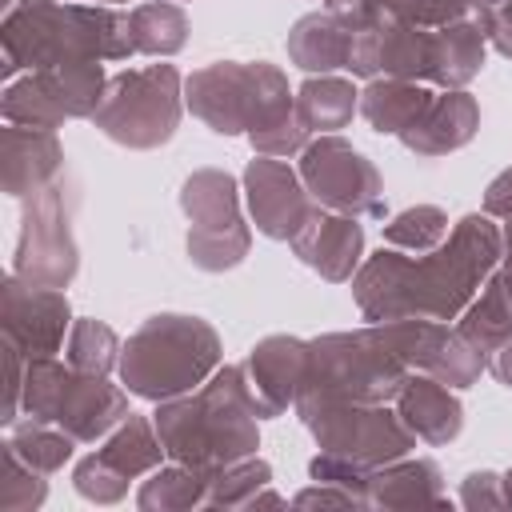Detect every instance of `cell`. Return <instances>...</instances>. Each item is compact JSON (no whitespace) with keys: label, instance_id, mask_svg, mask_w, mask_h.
<instances>
[{"label":"cell","instance_id":"6da1fadb","mask_svg":"<svg viewBox=\"0 0 512 512\" xmlns=\"http://www.w3.org/2000/svg\"><path fill=\"white\" fill-rule=\"evenodd\" d=\"M500 264V224L468 212L432 252L380 248L352 276V300L364 320H456Z\"/></svg>","mask_w":512,"mask_h":512},{"label":"cell","instance_id":"7a4b0ae2","mask_svg":"<svg viewBox=\"0 0 512 512\" xmlns=\"http://www.w3.org/2000/svg\"><path fill=\"white\" fill-rule=\"evenodd\" d=\"M4 84L16 72H36L52 64H84V60H128L132 20L116 4L88 0H16L0 20Z\"/></svg>","mask_w":512,"mask_h":512},{"label":"cell","instance_id":"3957f363","mask_svg":"<svg viewBox=\"0 0 512 512\" xmlns=\"http://www.w3.org/2000/svg\"><path fill=\"white\" fill-rule=\"evenodd\" d=\"M168 460L216 472L260 448V412L240 364H220L200 388L160 400L152 412Z\"/></svg>","mask_w":512,"mask_h":512},{"label":"cell","instance_id":"277c9868","mask_svg":"<svg viewBox=\"0 0 512 512\" xmlns=\"http://www.w3.org/2000/svg\"><path fill=\"white\" fill-rule=\"evenodd\" d=\"M412 368L400 360L384 324L324 332L308 340V364L292 412L304 420L324 404H392Z\"/></svg>","mask_w":512,"mask_h":512},{"label":"cell","instance_id":"5b68a950","mask_svg":"<svg viewBox=\"0 0 512 512\" xmlns=\"http://www.w3.org/2000/svg\"><path fill=\"white\" fill-rule=\"evenodd\" d=\"M220 364H224V344L204 316L156 312L124 340L116 372L132 396L160 404L200 388Z\"/></svg>","mask_w":512,"mask_h":512},{"label":"cell","instance_id":"8992f818","mask_svg":"<svg viewBox=\"0 0 512 512\" xmlns=\"http://www.w3.org/2000/svg\"><path fill=\"white\" fill-rule=\"evenodd\" d=\"M184 108V76L176 72V64L160 60L108 76L92 124L120 148L152 152L176 136Z\"/></svg>","mask_w":512,"mask_h":512},{"label":"cell","instance_id":"52a82bcc","mask_svg":"<svg viewBox=\"0 0 512 512\" xmlns=\"http://www.w3.org/2000/svg\"><path fill=\"white\" fill-rule=\"evenodd\" d=\"M240 184L224 168H192L176 192L188 220L184 252L200 272H232L252 252V228L240 212Z\"/></svg>","mask_w":512,"mask_h":512},{"label":"cell","instance_id":"ba28073f","mask_svg":"<svg viewBox=\"0 0 512 512\" xmlns=\"http://www.w3.org/2000/svg\"><path fill=\"white\" fill-rule=\"evenodd\" d=\"M20 228L12 248V272L32 284L68 288L80 272V248L72 232V216L80 208V188L64 172L44 192L20 200Z\"/></svg>","mask_w":512,"mask_h":512},{"label":"cell","instance_id":"9c48e42d","mask_svg":"<svg viewBox=\"0 0 512 512\" xmlns=\"http://www.w3.org/2000/svg\"><path fill=\"white\" fill-rule=\"evenodd\" d=\"M104 88H108V76H104L100 60L36 68V72H24L4 84L0 116H4V124L60 132L68 120H92Z\"/></svg>","mask_w":512,"mask_h":512},{"label":"cell","instance_id":"30bf717a","mask_svg":"<svg viewBox=\"0 0 512 512\" xmlns=\"http://www.w3.org/2000/svg\"><path fill=\"white\" fill-rule=\"evenodd\" d=\"M296 172H300L308 196L328 212H344L356 220L388 216L384 180H380L376 164L340 132H324V136L308 140Z\"/></svg>","mask_w":512,"mask_h":512},{"label":"cell","instance_id":"8fae6325","mask_svg":"<svg viewBox=\"0 0 512 512\" xmlns=\"http://www.w3.org/2000/svg\"><path fill=\"white\" fill-rule=\"evenodd\" d=\"M320 452H332L360 468H380L416 448V436L388 404H324L300 420Z\"/></svg>","mask_w":512,"mask_h":512},{"label":"cell","instance_id":"7c38bea8","mask_svg":"<svg viewBox=\"0 0 512 512\" xmlns=\"http://www.w3.org/2000/svg\"><path fill=\"white\" fill-rule=\"evenodd\" d=\"M0 320H4V336L32 360V356H56L76 316L64 288L32 284L8 272L0 284Z\"/></svg>","mask_w":512,"mask_h":512},{"label":"cell","instance_id":"4fadbf2b","mask_svg":"<svg viewBox=\"0 0 512 512\" xmlns=\"http://www.w3.org/2000/svg\"><path fill=\"white\" fill-rule=\"evenodd\" d=\"M240 188H244L248 216H252L256 232L268 236V240H292L304 228V220L312 216V208H316V200L308 196L300 172L280 156H260L256 152L244 164Z\"/></svg>","mask_w":512,"mask_h":512},{"label":"cell","instance_id":"5bb4252c","mask_svg":"<svg viewBox=\"0 0 512 512\" xmlns=\"http://www.w3.org/2000/svg\"><path fill=\"white\" fill-rule=\"evenodd\" d=\"M252 96H256V72H252V64H240V60L204 64L184 80L188 112L216 136H244L248 132Z\"/></svg>","mask_w":512,"mask_h":512},{"label":"cell","instance_id":"9a60e30c","mask_svg":"<svg viewBox=\"0 0 512 512\" xmlns=\"http://www.w3.org/2000/svg\"><path fill=\"white\" fill-rule=\"evenodd\" d=\"M252 72H256V96L244 140L260 156H280V160L300 156L308 144V128L296 112V92L288 88V76L268 60H252Z\"/></svg>","mask_w":512,"mask_h":512},{"label":"cell","instance_id":"2e32d148","mask_svg":"<svg viewBox=\"0 0 512 512\" xmlns=\"http://www.w3.org/2000/svg\"><path fill=\"white\" fill-rule=\"evenodd\" d=\"M304 364H308V340H300V336L272 332L252 344V352L244 356L240 368H244V380H248L260 420H276L296 404Z\"/></svg>","mask_w":512,"mask_h":512},{"label":"cell","instance_id":"e0dca14e","mask_svg":"<svg viewBox=\"0 0 512 512\" xmlns=\"http://www.w3.org/2000/svg\"><path fill=\"white\" fill-rule=\"evenodd\" d=\"M288 244H292V256L328 284H348L364 264V224L356 216L328 212L320 204Z\"/></svg>","mask_w":512,"mask_h":512},{"label":"cell","instance_id":"ac0fdd59","mask_svg":"<svg viewBox=\"0 0 512 512\" xmlns=\"http://www.w3.org/2000/svg\"><path fill=\"white\" fill-rule=\"evenodd\" d=\"M124 416H128V388L112 384L108 376H92V372L72 368L64 388H60V404H56L52 424L64 428L76 444H96Z\"/></svg>","mask_w":512,"mask_h":512},{"label":"cell","instance_id":"d6986e66","mask_svg":"<svg viewBox=\"0 0 512 512\" xmlns=\"http://www.w3.org/2000/svg\"><path fill=\"white\" fill-rule=\"evenodd\" d=\"M476 132H480L476 96L468 88H444L432 96L424 116L412 128H404L396 140L416 156H448V152H460L464 144H472Z\"/></svg>","mask_w":512,"mask_h":512},{"label":"cell","instance_id":"ffe728a7","mask_svg":"<svg viewBox=\"0 0 512 512\" xmlns=\"http://www.w3.org/2000/svg\"><path fill=\"white\" fill-rule=\"evenodd\" d=\"M68 172L64 164V144L48 128H24L8 124L4 128V196L28 200L44 192L52 180Z\"/></svg>","mask_w":512,"mask_h":512},{"label":"cell","instance_id":"44dd1931","mask_svg":"<svg viewBox=\"0 0 512 512\" xmlns=\"http://www.w3.org/2000/svg\"><path fill=\"white\" fill-rule=\"evenodd\" d=\"M392 404H396L400 420L408 424V432L420 444L444 448V444H452L464 432V404H460L456 388L440 384L428 372H412Z\"/></svg>","mask_w":512,"mask_h":512},{"label":"cell","instance_id":"7402d4cb","mask_svg":"<svg viewBox=\"0 0 512 512\" xmlns=\"http://www.w3.org/2000/svg\"><path fill=\"white\" fill-rule=\"evenodd\" d=\"M444 508V472L432 456H400L392 464H380L368 472L364 484V508Z\"/></svg>","mask_w":512,"mask_h":512},{"label":"cell","instance_id":"603a6c76","mask_svg":"<svg viewBox=\"0 0 512 512\" xmlns=\"http://www.w3.org/2000/svg\"><path fill=\"white\" fill-rule=\"evenodd\" d=\"M356 24H348L340 12H332L328 4L316 8V12H304L288 36H284V48H288V60L308 72V76H328L336 68H348V52H352V40H356Z\"/></svg>","mask_w":512,"mask_h":512},{"label":"cell","instance_id":"cb8c5ba5","mask_svg":"<svg viewBox=\"0 0 512 512\" xmlns=\"http://www.w3.org/2000/svg\"><path fill=\"white\" fill-rule=\"evenodd\" d=\"M432 88L416 84V80H396V76H376L364 84L360 92V116L372 132L380 136H400L404 128H412L424 108L432 104Z\"/></svg>","mask_w":512,"mask_h":512},{"label":"cell","instance_id":"d4e9b609","mask_svg":"<svg viewBox=\"0 0 512 512\" xmlns=\"http://www.w3.org/2000/svg\"><path fill=\"white\" fill-rule=\"evenodd\" d=\"M488 40L472 16L452 20L444 28H432V76L436 88H468L484 68Z\"/></svg>","mask_w":512,"mask_h":512},{"label":"cell","instance_id":"484cf974","mask_svg":"<svg viewBox=\"0 0 512 512\" xmlns=\"http://www.w3.org/2000/svg\"><path fill=\"white\" fill-rule=\"evenodd\" d=\"M456 332L484 360L512 336V288L504 284V276L496 268L488 272V280L480 284V292L468 300V308L456 316Z\"/></svg>","mask_w":512,"mask_h":512},{"label":"cell","instance_id":"4316f807","mask_svg":"<svg viewBox=\"0 0 512 512\" xmlns=\"http://www.w3.org/2000/svg\"><path fill=\"white\" fill-rule=\"evenodd\" d=\"M376 72L428 84V76H432V28H416V24L380 16V24H376Z\"/></svg>","mask_w":512,"mask_h":512},{"label":"cell","instance_id":"83f0119b","mask_svg":"<svg viewBox=\"0 0 512 512\" xmlns=\"http://www.w3.org/2000/svg\"><path fill=\"white\" fill-rule=\"evenodd\" d=\"M296 112L304 120L308 132L324 136V132H340L352 124V116L360 112V88L348 76H308L296 88Z\"/></svg>","mask_w":512,"mask_h":512},{"label":"cell","instance_id":"f1b7e54d","mask_svg":"<svg viewBox=\"0 0 512 512\" xmlns=\"http://www.w3.org/2000/svg\"><path fill=\"white\" fill-rule=\"evenodd\" d=\"M120 476H128V480H140V476H148L152 468H160L164 464V444H160V432H156V424H152V416H140V412H128L108 436H104V444L96 448Z\"/></svg>","mask_w":512,"mask_h":512},{"label":"cell","instance_id":"f546056e","mask_svg":"<svg viewBox=\"0 0 512 512\" xmlns=\"http://www.w3.org/2000/svg\"><path fill=\"white\" fill-rule=\"evenodd\" d=\"M132 20V44L140 56L168 60L188 44V12L176 0H144L128 12Z\"/></svg>","mask_w":512,"mask_h":512},{"label":"cell","instance_id":"4dcf8cb0","mask_svg":"<svg viewBox=\"0 0 512 512\" xmlns=\"http://www.w3.org/2000/svg\"><path fill=\"white\" fill-rule=\"evenodd\" d=\"M204 500H208V472H196L176 460L152 468L136 492L140 512H188V508H204Z\"/></svg>","mask_w":512,"mask_h":512},{"label":"cell","instance_id":"1f68e13d","mask_svg":"<svg viewBox=\"0 0 512 512\" xmlns=\"http://www.w3.org/2000/svg\"><path fill=\"white\" fill-rule=\"evenodd\" d=\"M4 448H12L24 464H32L36 472H44V476H52V472H60L68 460H72V448H76V440L64 432V428H56V424H44V420H16L12 428H8V436H4Z\"/></svg>","mask_w":512,"mask_h":512},{"label":"cell","instance_id":"d6a6232c","mask_svg":"<svg viewBox=\"0 0 512 512\" xmlns=\"http://www.w3.org/2000/svg\"><path fill=\"white\" fill-rule=\"evenodd\" d=\"M120 336L96 320V316H76L72 320V332L64 340V360L76 368V372H92V376H108L120 368Z\"/></svg>","mask_w":512,"mask_h":512},{"label":"cell","instance_id":"836d02e7","mask_svg":"<svg viewBox=\"0 0 512 512\" xmlns=\"http://www.w3.org/2000/svg\"><path fill=\"white\" fill-rule=\"evenodd\" d=\"M272 484V464L260 456H244L236 464H224L216 472H208V500L204 508H252L256 492Z\"/></svg>","mask_w":512,"mask_h":512},{"label":"cell","instance_id":"e575fe53","mask_svg":"<svg viewBox=\"0 0 512 512\" xmlns=\"http://www.w3.org/2000/svg\"><path fill=\"white\" fill-rule=\"evenodd\" d=\"M448 212L436 208V204H412L396 216H388L384 224V244L388 248H400V252H432L448 240Z\"/></svg>","mask_w":512,"mask_h":512},{"label":"cell","instance_id":"d590c367","mask_svg":"<svg viewBox=\"0 0 512 512\" xmlns=\"http://www.w3.org/2000/svg\"><path fill=\"white\" fill-rule=\"evenodd\" d=\"M484 372H488V360H484L456 328H448L444 340H440V348H436V356H432V364H428V376H436L440 384L464 392V388H472Z\"/></svg>","mask_w":512,"mask_h":512},{"label":"cell","instance_id":"8d00e7d4","mask_svg":"<svg viewBox=\"0 0 512 512\" xmlns=\"http://www.w3.org/2000/svg\"><path fill=\"white\" fill-rule=\"evenodd\" d=\"M0 512H32L48 500V476L24 464L12 448L0 444Z\"/></svg>","mask_w":512,"mask_h":512},{"label":"cell","instance_id":"74e56055","mask_svg":"<svg viewBox=\"0 0 512 512\" xmlns=\"http://www.w3.org/2000/svg\"><path fill=\"white\" fill-rule=\"evenodd\" d=\"M372 8L384 20H404L416 28H444L472 16V0H372Z\"/></svg>","mask_w":512,"mask_h":512},{"label":"cell","instance_id":"f35d334b","mask_svg":"<svg viewBox=\"0 0 512 512\" xmlns=\"http://www.w3.org/2000/svg\"><path fill=\"white\" fill-rule=\"evenodd\" d=\"M128 476H120L100 452H88L84 460H76V468H72V488H76V496H84L88 504H120L124 496H128Z\"/></svg>","mask_w":512,"mask_h":512},{"label":"cell","instance_id":"ab89813d","mask_svg":"<svg viewBox=\"0 0 512 512\" xmlns=\"http://www.w3.org/2000/svg\"><path fill=\"white\" fill-rule=\"evenodd\" d=\"M472 20L480 24L484 40L512 60V0H472Z\"/></svg>","mask_w":512,"mask_h":512},{"label":"cell","instance_id":"60d3db41","mask_svg":"<svg viewBox=\"0 0 512 512\" xmlns=\"http://www.w3.org/2000/svg\"><path fill=\"white\" fill-rule=\"evenodd\" d=\"M24 376H28V356L4 336V404H0L4 428H12L24 412Z\"/></svg>","mask_w":512,"mask_h":512},{"label":"cell","instance_id":"b9f144b4","mask_svg":"<svg viewBox=\"0 0 512 512\" xmlns=\"http://www.w3.org/2000/svg\"><path fill=\"white\" fill-rule=\"evenodd\" d=\"M460 504L468 512H496V508H508L504 500V472H492V468H476L460 480Z\"/></svg>","mask_w":512,"mask_h":512},{"label":"cell","instance_id":"7bdbcfd3","mask_svg":"<svg viewBox=\"0 0 512 512\" xmlns=\"http://www.w3.org/2000/svg\"><path fill=\"white\" fill-rule=\"evenodd\" d=\"M308 476H312V480H324V484H340V488L356 492V496H360V504H364L368 468L348 464V460H340V456H332V452H316V456L308 460Z\"/></svg>","mask_w":512,"mask_h":512},{"label":"cell","instance_id":"ee69618b","mask_svg":"<svg viewBox=\"0 0 512 512\" xmlns=\"http://www.w3.org/2000/svg\"><path fill=\"white\" fill-rule=\"evenodd\" d=\"M292 508H364L356 492L340 488V484H324V480H312V488H300L292 496Z\"/></svg>","mask_w":512,"mask_h":512},{"label":"cell","instance_id":"f6af8a7d","mask_svg":"<svg viewBox=\"0 0 512 512\" xmlns=\"http://www.w3.org/2000/svg\"><path fill=\"white\" fill-rule=\"evenodd\" d=\"M480 212H488L492 220L512 216V164H508L500 176H492V184L484 188V204H480Z\"/></svg>","mask_w":512,"mask_h":512},{"label":"cell","instance_id":"bcb514c9","mask_svg":"<svg viewBox=\"0 0 512 512\" xmlns=\"http://www.w3.org/2000/svg\"><path fill=\"white\" fill-rule=\"evenodd\" d=\"M488 372H492L504 388H512V336H508V340L488 356Z\"/></svg>","mask_w":512,"mask_h":512},{"label":"cell","instance_id":"7dc6e473","mask_svg":"<svg viewBox=\"0 0 512 512\" xmlns=\"http://www.w3.org/2000/svg\"><path fill=\"white\" fill-rule=\"evenodd\" d=\"M496 272H500L504 284L512 288V216L500 220V264H496Z\"/></svg>","mask_w":512,"mask_h":512},{"label":"cell","instance_id":"c3c4849f","mask_svg":"<svg viewBox=\"0 0 512 512\" xmlns=\"http://www.w3.org/2000/svg\"><path fill=\"white\" fill-rule=\"evenodd\" d=\"M252 508H288V500H284L280 492H272V484H268V488H260V492H256Z\"/></svg>","mask_w":512,"mask_h":512},{"label":"cell","instance_id":"681fc988","mask_svg":"<svg viewBox=\"0 0 512 512\" xmlns=\"http://www.w3.org/2000/svg\"><path fill=\"white\" fill-rule=\"evenodd\" d=\"M504 500H508V508H512V468L504 472Z\"/></svg>","mask_w":512,"mask_h":512},{"label":"cell","instance_id":"f907efd6","mask_svg":"<svg viewBox=\"0 0 512 512\" xmlns=\"http://www.w3.org/2000/svg\"><path fill=\"white\" fill-rule=\"evenodd\" d=\"M88 4H120V0H88Z\"/></svg>","mask_w":512,"mask_h":512}]
</instances>
